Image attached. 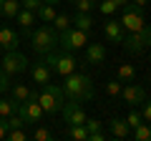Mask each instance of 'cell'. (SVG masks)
<instances>
[{
	"mask_svg": "<svg viewBox=\"0 0 151 141\" xmlns=\"http://www.w3.org/2000/svg\"><path fill=\"white\" fill-rule=\"evenodd\" d=\"M60 88H63V96L68 101H76V103H86V101L93 98V81H91V76H86L81 70L68 73L65 83Z\"/></svg>",
	"mask_w": 151,
	"mask_h": 141,
	"instance_id": "obj_1",
	"label": "cell"
},
{
	"mask_svg": "<svg viewBox=\"0 0 151 141\" xmlns=\"http://www.w3.org/2000/svg\"><path fill=\"white\" fill-rule=\"evenodd\" d=\"M28 40H30V48L35 50L38 55H45L50 53V50L58 48V30H55L53 25H40V28H30L25 35Z\"/></svg>",
	"mask_w": 151,
	"mask_h": 141,
	"instance_id": "obj_2",
	"label": "cell"
},
{
	"mask_svg": "<svg viewBox=\"0 0 151 141\" xmlns=\"http://www.w3.org/2000/svg\"><path fill=\"white\" fill-rule=\"evenodd\" d=\"M40 58L48 63V68L53 70V73H58V76H63V78L78 68V58H76L70 50H60V48H55V50H50V53L40 55Z\"/></svg>",
	"mask_w": 151,
	"mask_h": 141,
	"instance_id": "obj_3",
	"label": "cell"
},
{
	"mask_svg": "<svg viewBox=\"0 0 151 141\" xmlns=\"http://www.w3.org/2000/svg\"><path fill=\"white\" fill-rule=\"evenodd\" d=\"M38 103H40V109H43V114H60V109H63L65 103V96H63V88L55 86V83H45V86H40V91H38Z\"/></svg>",
	"mask_w": 151,
	"mask_h": 141,
	"instance_id": "obj_4",
	"label": "cell"
},
{
	"mask_svg": "<svg viewBox=\"0 0 151 141\" xmlns=\"http://www.w3.org/2000/svg\"><path fill=\"white\" fill-rule=\"evenodd\" d=\"M121 45L126 48V53H134V55L146 50V48H151V25H144L134 33H126Z\"/></svg>",
	"mask_w": 151,
	"mask_h": 141,
	"instance_id": "obj_5",
	"label": "cell"
},
{
	"mask_svg": "<svg viewBox=\"0 0 151 141\" xmlns=\"http://www.w3.org/2000/svg\"><path fill=\"white\" fill-rule=\"evenodd\" d=\"M119 23H121V28H124L126 33H134V30H139V28H144L146 25L144 8L136 5V3H126L124 13H121V18H119Z\"/></svg>",
	"mask_w": 151,
	"mask_h": 141,
	"instance_id": "obj_6",
	"label": "cell"
},
{
	"mask_svg": "<svg viewBox=\"0 0 151 141\" xmlns=\"http://www.w3.org/2000/svg\"><path fill=\"white\" fill-rule=\"evenodd\" d=\"M88 43V33L86 30H78V28H65V30H60L58 33V48L60 50H78V48H83V45Z\"/></svg>",
	"mask_w": 151,
	"mask_h": 141,
	"instance_id": "obj_7",
	"label": "cell"
},
{
	"mask_svg": "<svg viewBox=\"0 0 151 141\" xmlns=\"http://www.w3.org/2000/svg\"><path fill=\"white\" fill-rule=\"evenodd\" d=\"M18 114L25 119V124H40V121H43V109H40V103H38V91L30 88V96L18 106Z\"/></svg>",
	"mask_w": 151,
	"mask_h": 141,
	"instance_id": "obj_8",
	"label": "cell"
},
{
	"mask_svg": "<svg viewBox=\"0 0 151 141\" xmlns=\"http://www.w3.org/2000/svg\"><path fill=\"white\" fill-rule=\"evenodd\" d=\"M3 63V70H5L8 76H18V73H25V68L30 65V60L20 53V50H5V58L0 60Z\"/></svg>",
	"mask_w": 151,
	"mask_h": 141,
	"instance_id": "obj_9",
	"label": "cell"
},
{
	"mask_svg": "<svg viewBox=\"0 0 151 141\" xmlns=\"http://www.w3.org/2000/svg\"><path fill=\"white\" fill-rule=\"evenodd\" d=\"M119 98H124V103H129V106H141L144 98H146V86L129 81L126 86H121V96Z\"/></svg>",
	"mask_w": 151,
	"mask_h": 141,
	"instance_id": "obj_10",
	"label": "cell"
},
{
	"mask_svg": "<svg viewBox=\"0 0 151 141\" xmlns=\"http://www.w3.org/2000/svg\"><path fill=\"white\" fill-rule=\"evenodd\" d=\"M60 114H63V124H86V111H83L81 103L76 101H68L63 103V109H60Z\"/></svg>",
	"mask_w": 151,
	"mask_h": 141,
	"instance_id": "obj_11",
	"label": "cell"
},
{
	"mask_svg": "<svg viewBox=\"0 0 151 141\" xmlns=\"http://www.w3.org/2000/svg\"><path fill=\"white\" fill-rule=\"evenodd\" d=\"M30 76H33V83H38V86H45V83H50L53 70H50V68H48V63L40 58L38 63H33V65H30Z\"/></svg>",
	"mask_w": 151,
	"mask_h": 141,
	"instance_id": "obj_12",
	"label": "cell"
},
{
	"mask_svg": "<svg viewBox=\"0 0 151 141\" xmlns=\"http://www.w3.org/2000/svg\"><path fill=\"white\" fill-rule=\"evenodd\" d=\"M86 63L103 65L106 63V45L103 43H88L86 45Z\"/></svg>",
	"mask_w": 151,
	"mask_h": 141,
	"instance_id": "obj_13",
	"label": "cell"
},
{
	"mask_svg": "<svg viewBox=\"0 0 151 141\" xmlns=\"http://www.w3.org/2000/svg\"><path fill=\"white\" fill-rule=\"evenodd\" d=\"M20 45V35L13 28H0V50H15Z\"/></svg>",
	"mask_w": 151,
	"mask_h": 141,
	"instance_id": "obj_14",
	"label": "cell"
},
{
	"mask_svg": "<svg viewBox=\"0 0 151 141\" xmlns=\"http://www.w3.org/2000/svg\"><path fill=\"white\" fill-rule=\"evenodd\" d=\"M103 33H106V38L111 40V43H121V40H124V35H126V30L121 28V23L116 20V18H111V15H108L106 25H103Z\"/></svg>",
	"mask_w": 151,
	"mask_h": 141,
	"instance_id": "obj_15",
	"label": "cell"
},
{
	"mask_svg": "<svg viewBox=\"0 0 151 141\" xmlns=\"http://www.w3.org/2000/svg\"><path fill=\"white\" fill-rule=\"evenodd\" d=\"M15 23L20 25L23 33H28V30L38 23V15H35L33 10H28V8H20V10H18V15H15Z\"/></svg>",
	"mask_w": 151,
	"mask_h": 141,
	"instance_id": "obj_16",
	"label": "cell"
},
{
	"mask_svg": "<svg viewBox=\"0 0 151 141\" xmlns=\"http://www.w3.org/2000/svg\"><path fill=\"white\" fill-rule=\"evenodd\" d=\"M108 131L116 139H129L131 136V126L126 124V119H111L108 121Z\"/></svg>",
	"mask_w": 151,
	"mask_h": 141,
	"instance_id": "obj_17",
	"label": "cell"
},
{
	"mask_svg": "<svg viewBox=\"0 0 151 141\" xmlns=\"http://www.w3.org/2000/svg\"><path fill=\"white\" fill-rule=\"evenodd\" d=\"M65 136L73 141H88V129H86V124H68Z\"/></svg>",
	"mask_w": 151,
	"mask_h": 141,
	"instance_id": "obj_18",
	"label": "cell"
},
{
	"mask_svg": "<svg viewBox=\"0 0 151 141\" xmlns=\"http://www.w3.org/2000/svg\"><path fill=\"white\" fill-rule=\"evenodd\" d=\"M70 25L73 28H78V30H91L93 28V18H91V13H76L73 18H70Z\"/></svg>",
	"mask_w": 151,
	"mask_h": 141,
	"instance_id": "obj_19",
	"label": "cell"
},
{
	"mask_svg": "<svg viewBox=\"0 0 151 141\" xmlns=\"http://www.w3.org/2000/svg\"><path fill=\"white\" fill-rule=\"evenodd\" d=\"M18 10H20V0H0V15L15 20Z\"/></svg>",
	"mask_w": 151,
	"mask_h": 141,
	"instance_id": "obj_20",
	"label": "cell"
},
{
	"mask_svg": "<svg viewBox=\"0 0 151 141\" xmlns=\"http://www.w3.org/2000/svg\"><path fill=\"white\" fill-rule=\"evenodd\" d=\"M18 106H20V101H15L13 96H5V98H0V116H13L18 114Z\"/></svg>",
	"mask_w": 151,
	"mask_h": 141,
	"instance_id": "obj_21",
	"label": "cell"
},
{
	"mask_svg": "<svg viewBox=\"0 0 151 141\" xmlns=\"http://www.w3.org/2000/svg\"><path fill=\"white\" fill-rule=\"evenodd\" d=\"M35 15H38V20H40V23H48V25H50V23H53V18L58 15V13H55V5H48V3H43V5L38 8Z\"/></svg>",
	"mask_w": 151,
	"mask_h": 141,
	"instance_id": "obj_22",
	"label": "cell"
},
{
	"mask_svg": "<svg viewBox=\"0 0 151 141\" xmlns=\"http://www.w3.org/2000/svg\"><path fill=\"white\" fill-rule=\"evenodd\" d=\"M116 78H119L121 83L134 81V78H136V68H134L131 63H121V65H119V76H116Z\"/></svg>",
	"mask_w": 151,
	"mask_h": 141,
	"instance_id": "obj_23",
	"label": "cell"
},
{
	"mask_svg": "<svg viewBox=\"0 0 151 141\" xmlns=\"http://www.w3.org/2000/svg\"><path fill=\"white\" fill-rule=\"evenodd\" d=\"M10 96L15 98V101H20V103H23L28 96H30V88H28L25 83H13V86H10Z\"/></svg>",
	"mask_w": 151,
	"mask_h": 141,
	"instance_id": "obj_24",
	"label": "cell"
},
{
	"mask_svg": "<svg viewBox=\"0 0 151 141\" xmlns=\"http://www.w3.org/2000/svg\"><path fill=\"white\" fill-rule=\"evenodd\" d=\"M131 136H134L136 141H151V129L146 124H139L136 129H131Z\"/></svg>",
	"mask_w": 151,
	"mask_h": 141,
	"instance_id": "obj_25",
	"label": "cell"
},
{
	"mask_svg": "<svg viewBox=\"0 0 151 141\" xmlns=\"http://www.w3.org/2000/svg\"><path fill=\"white\" fill-rule=\"evenodd\" d=\"M121 86H124V83H121L119 78H111V81H106V93L111 98H119L121 96Z\"/></svg>",
	"mask_w": 151,
	"mask_h": 141,
	"instance_id": "obj_26",
	"label": "cell"
},
{
	"mask_svg": "<svg viewBox=\"0 0 151 141\" xmlns=\"http://www.w3.org/2000/svg\"><path fill=\"white\" fill-rule=\"evenodd\" d=\"M73 5H76V13H91L98 8V3L96 0H76Z\"/></svg>",
	"mask_w": 151,
	"mask_h": 141,
	"instance_id": "obj_27",
	"label": "cell"
},
{
	"mask_svg": "<svg viewBox=\"0 0 151 141\" xmlns=\"http://www.w3.org/2000/svg\"><path fill=\"white\" fill-rule=\"evenodd\" d=\"M50 25L55 28V30H65V28H70V15H63V13H58V15L53 18V23H50Z\"/></svg>",
	"mask_w": 151,
	"mask_h": 141,
	"instance_id": "obj_28",
	"label": "cell"
},
{
	"mask_svg": "<svg viewBox=\"0 0 151 141\" xmlns=\"http://www.w3.org/2000/svg\"><path fill=\"white\" fill-rule=\"evenodd\" d=\"M98 10L108 18V15H113V13L119 10V5H116V0H101V3H98Z\"/></svg>",
	"mask_w": 151,
	"mask_h": 141,
	"instance_id": "obj_29",
	"label": "cell"
},
{
	"mask_svg": "<svg viewBox=\"0 0 151 141\" xmlns=\"http://www.w3.org/2000/svg\"><path fill=\"white\" fill-rule=\"evenodd\" d=\"M33 139L35 141H50L53 139V134H50L45 126H40V124H35V131H33Z\"/></svg>",
	"mask_w": 151,
	"mask_h": 141,
	"instance_id": "obj_30",
	"label": "cell"
},
{
	"mask_svg": "<svg viewBox=\"0 0 151 141\" xmlns=\"http://www.w3.org/2000/svg\"><path fill=\"white\" fill-rule=\"evenodd\" d=\"M5 139H8V141H25V139H28V131H25V126H23V129H10Z\"/></svg>",
	"mask_w": 151,
	"mask_h": 141,
	"instance_id": "obj_31",
	"label": "cell"
},
{
	"mask_svg": "<svg viewBox=\"0 0 151 141\" xmlns=\"http://www.w3.org/2000/svg\"><path fill=\"white\" fill-rule=\"evenodd\" d=\"M23 126H25V119H23L20 114L8 116V131H10V129H23Z\"/></svg>",
	"mask_w": 151,
	"mask_h": 141,
	"instance_id": "obj_32",
	"label": "cell"
},
{
	"mask_svg": "<svg viewBox=\"0 0 151 141\" xmlns=\"http://www.w3.org/2000/svg\"><path fill=\"white\" fill-rule=\"evenodd\" d=\"M139 111H141V119H144V121H151V98L149 96L144 98V103L139 106Z\"/></svg>",
	"mask_w": 151,
	"mask_h": 141,
	"instance_id": "obj_33",
	"label": "cell"
},
{
	"mask_svg": "<svg viewBox=\"0 0 151 141\" xmlns=\"http://www.w3.org/2000/svg\"><path fill=\"white\" fill-rule=\"evenodd\" d=\"M10 86H13V76H8L5 70H3V73H0V93H8Z\"/></svg>",
	"mask_w": 151,
	"mask_h": 141,
	"instance_id": "obj_34",
	"label": "cell"
},
{
	"mask_svg": "<svg viewBox=\"0 0 151 141\" xmlns=\"http://www.w3.org/2000/svg\"><path fill=\"white\" fill-rule=\"evenodd\" d=\"M126 124H129L131 129H136L139 124H144V119H141V111H131V114L126 116Z\"/></svg>",
	"mask_w": 151,
	"mask_h": 141,
	"instance_id": "obj_35",
	"label": "cell"
},
{
	"mask_svg": "<svg viewBox=\"0 0 151 141\" xmlns=\"http://www.w3.org/2000/svg\"><path fill=\"white\" fill-rule=\"evenodd\" d=\"M43 5V0H20V8H28V10L38 13V8Z\"/></svg>",
	"mask_w": 151,
	"mask_h": 141,
	"instance_id": "obj_36",
	"label": "cell"
},
{
	"mask_svg": "<svg viewBox=\"0 0 151 141\" xmlns=\"http://www.w3.org/2000/svg\"><path fill=\"white\" fill-rule=\"evenodd\" d=\"M86 129H88V134H93V131H101L103 124L98 119H86Z\"/></svg>",
	"mask_w": 151,
	"mask_h": 141,
	"instance_id": "obj_37",
	"label": "cell"
},
{
	"mask_svg": "<svg viewBox=\"0 0 151 141\" xmlns=\"http://www.w3.org/2000/svg\"><path fill=\"white\" fill-rule=\"evenodd\" d=\"M103 139H106V131H93V134H88V141H103Z\"/></svg>",
	"mask_w": 151,
	"mask_h": 141,
	"instance_id": "obj_38",
	"label": "cell"
},
{
	"mask_svg": "<svg viewBox=\"0 0 151 141\" xmlns=\"http://www.w3.org/2000/svg\"><path fill=\"white\" fill-rule=\"evenodd\" d=\"M5 136H8V119L0 116V139H5Z\"/></svg>",
	"mask_w": 151,
	"mask_h": 141,
	"instance_id": "obj_39",
	"label": "cell"
},
{
	"mask_svg": "<svg viewBox=\"0 0 151 141\" xmlns=\"http://www.w3.org/2000/svg\"><path fill=\"white\" fill-rule=\"evenodd\" d=\"M131 3H136V5H141V8H146V3H149V0H131Z\"/></svg>",
	"mask_w": 151,
	"mask_h": 141,
	"instance_id": "obj_40",
	"label": "cell"
},
{
	"mask_svg": "<svg viewBox=\"0 0 151 141\" xmlns=\"http://www.w3.org/2000/svg\"><path fill=\"white\" fill-rule=\"evenodd\" d=\"M43 3H48V5H58V3H63V0H43Z\"/></svg>",
	"mask_w": 151,
	"mask_h": 141,
	"instance_id": "obj_41",
	"label": "cell"
},
{
	"mask_svg": "<svg viewBox=\"0 0 151 141\" xmlns=\"http://www.w3.org/2000/svg\"><path fill=\"white\" fill-rule=\"evenodd\" d=\"M126 3H131V0H116V5H119V8H124Z\"/></svg>",
	"mask_w": 151,
	"mask_h": 141,
	"instance_id": "obj_42",
	"label": "cell"
},
{
	"mask_svg": "<svg viewBox=\"0 0 151 141\" xmlns=\"http://www.w3.org/2000/svg\"><path fill=\"white\" fill-rule=\"evenodd\" d=\"M0 73H3V63H0Z\"/></svg>",
	"mask_w": 151,
	"mask_h": 141,
	"instance_id": "obj_43",
	"label": "cell"
},
{
	"mask_svg": "<svg viewBox=\"0 0 151 141\" xmlns=\"http://www.w3.org/2000/svg\"><path fill=\"white\" fill-rule=\"evenodd\" d=\"M65 3H76V0H65Z\"/></svg>",
	"mask_w": 151,
	"mask_h": 141,
	"instance_id": "obj_44",
	"label": "cell"
},
{
	"mask_svg": "<svg viewBox=\"0 0 151 141\" xmlns=\"http://www.w3.org/2000/svg\"><path fill=\"white\" fill-rule=\"evenodd\" d=\"M149 88H151V81H149Z\"/></svg>",
	"mask_w": 151,
	"mask_h": 141,
	"instance_id": "obj_45",
	"label": "cell"
},
{
	"mask_svg": "<svg viewBox=\"0 0 151 141\" xmlns=\"http://www.w3.org/2000/svg\"><path fill=\"white\" fill-rule=\"evenodd\" d=\"M149 3H151V0H149Z\"/></svg>",
	"mask_w": 151,
	"mask_h": 141,
	"instance_id": "obj_46",
	"label": "cell"
}]
</instances>
